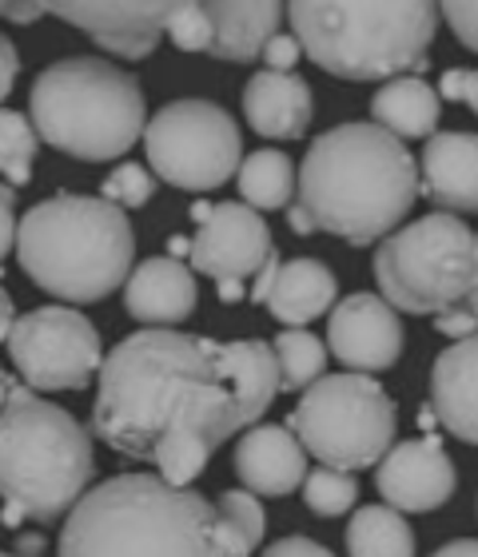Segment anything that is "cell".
I'll use <instances>...</instances> for the list:
<instances>
[{
    "label": "cell",
    "mask_w": 478,
    "mask_h": 557,
    "mask_svg": "<svg viewBox=\"0 0 478 557\" xmlns=\"http://www.w3.org/2000/svg\"><path fill=\"white\" fill-rule=\"evenodd\" d=\"M93 434L108 450L152 462L168 486H192L223 442L252 430L280 395L263 338H220L144 326L100 362Z\"/></svg>",
    "instance_id": "obj_1"
},
{
    "label": "cell",
    "mask_w": 478,
    "mask_h": 557,
    "mask_svg": "<svg viewBox=\"0 0 478 557\" xmlns=\"http://www.w3.org/2000/svg\"><path fill=\"white\" fill-rule=\"evenodd\" d=\"M295 191L311 232L371 247L410 215L419 199V163L379 124L347 120L311 139Z\"/></svg>",
    "instance_id": "obj_2"
},
{
    "label": "cell",
    "mask_w": 478,
    "mask_h": 557,
    "mask_svg": "<svg viewBox=\"0 0 478 557\" xmlns=\"http://www.w3.org/2000/svg\"><path fill=\"white\" fill-rule=\"evenodd\" d=\"M57 557H228L216 502L160 474H117L64 518Z\"/></svg>",
    "instance_id": "obj_3"
},
{
    "label": "cell",
    "mask_w": 478,
    "mask_h": 557,
    "mask_svg": "<svg viewBox=\"0 0 478 557\" xmlns=\"http://www.w3.org/2000/svg\"><path fill=\"white\" fill-rule=\"evenodd\" d=\"M136 235L100 196H48L16 223V259L36 287L64 302H100L128 283Z\"/></svg>",
    "instance_id": "obj_4"
},
{
    "label": "cell",
    "mask_w": 478,
    "mask_h": 557,
    "mask_svg": "<svg viewBox=\"0 0 478 557\" xmlns=\"http://www.w3.org/2000/svg\"><path fill=\"white\" fill-rule=\"evenodd\" d=\"M283 12L316 69L363 84L422 72L439 33V9L427 0H295Z\"/></svg>",
    "instance_id": "obj_5"
},
{
    "label": "cell",
    "mask_w": 478,
    "mask_h": 557,
    "mask_svg": "<svg viewBox=\"0 0 478 557\" xmlns=\"http://www.w3.org/2000/svg\"><path fill=\"white\" fill-rule=\"evenodd\" d=\"M28 120L48 148L72 160H120L144 136L148 100L140 81L105 57H64L33 81Z\"/></svg>",
    "instance_id": "obj_6"
},
{
    "label": "cell",
    "mask_w": 478,
    "mask_h": 557,
    "mask_svg": "<svg viewBox=\"0 0 478 557\" xmlns=\"http://www.w3.org/2000/svg\"><path fill=\"white\" fill-rule=\"evenodd\" d=\"M93 434L64 407L12 386L0 410V498L16 518L57 522L88 494Z\"/></svg>",
    "instance_id": "obj_7"
},
{
    "label": "cell",
    "mask_w": 478,
    "mask_h": 557,
    "mask_svg": "<svg viewBox=\"0 0 478 557\" xmlns=\"http://www.w3.org/2000/svg\"><path fill=\"white\" fill-rule=\"evenodd\" d=\"M478 235L463 215L431 211L375 247V278L383 302L407 314H443L463 307L475 287Z\"/></svg>",
    "instance_id": "obj_8"
},
{
    "label": "cell",
    "mask_w": 478,
    "mask_h": 557,
    "mask_svg": "<svg viewBox=\"0 0 478 557\" xmlns=\"http://www.w3.org/2000/svg\"><path fill=\"white\" fill-rule=\"evenodd\" d=\"M287 430L327 470H367L395 438V403L371 374H323L295 403Z\"/></svg>",
    "instance_id": "obj_9"
},
{
    "label": "cell",
    "mask_w": 478,
    "mask_h": 557,
    "mask_svg": "<svg viewBox=\"0 0 478 557\" xmlns=\"http://www.w3.org/2000/svg\"><path fill=\"white\" fill-rule=\"evenodd\" d=\"M144 151L156 180L180 191H216L244 163V132L211 100H172L144 124Z\"/></svg>",
    "instance_id": "obj_10"
},
{
    "label": "cell",
    "mask_w": 478,
    "mask_h": 557,
    "mask_svg": "<svg viewBox=\"0 0 478 557\" xmlns=\"http://www.w3.org/2000/svg\"><path fill=\"white\" fill-rule=\"evenodd\" d=\"M9 355L28 391H84L100 374L105 347L84 311L48 302L24 311L9 331Z\"/></svg>",
    "instance_id": "obj_11"
},
{
    "label": "cell",
    "mask_w": 478,
    "mask_h": 557,
    "mask_svg": "<svg viewBox=\"0 0 478 557\" xmlns=\"http://www.w3.org/2000/svg\"><path fill=\"white\" fill-rule=\"evenodd\" d=\"M192 220L199 223V232L196 239H187V259H192V268L216 278V283L256 278L271 251H280L271 239L268 220L240 199L196 203Z\"/></svg>",
    "instance_id": "obj_12"
},
{
    "label": "cell",
    "mask_w": 478,
    "mask_h": 557,
    "mask_svg": "<svg viewBox=\"0 0 478 557\" xmlns=\"http://www.w3.org/2000/svg\"><path fill=\"white\" fill-rule=\"evenodd\" d=\"M407 331L399 323V311L383 295L355 290L327 319V355H335L351 374L387 371L403 359Z\"/></svg>",
    "instance_id": "obj_13"
},
{
    "label": "cell",
    "mask_w": 478,
    "mask_h": 557,
    "mask_svg": "<svg viewBox=\"0 0 478 557\" xmlns=\"http://www.w3.org/2000/svg\"><path fill=\"white\" fill-rule=\"evenodd\" d=\"M375 486L383 494V506L395 513H431L443 510L458 486L455 462L434 434H419L391 446L375 470Z\"/></svg>",
    "instance_id": "obj_14"
},
{
    "label": "cell",
    "mask_w": 478,
    "mask_h": 557,
    "mask_svg": "<svg viewBox=\"0 0 478 557\" xmlns=\"http://www.w3.org/2000/svg\"><path fill=\"white\" fill-rule=\"evenodd\" d=\"M52 16L93 36L96 45L124 60L152 57L163 40L168 12L172 4L163 0H81V4H45Z\"/></svg>",
    "instance_id": "obj_15"
},
{
    "label": "cell",
    "mask_w": 478,
    "mask_h": 557,
    "mask_svg": "<svg viewBox=\"0 0 478 557\" xmlns=\"http://www.w3.org/2000/svg\"><path fill=\"white\" fill-rule=\"evenodd\" d=\"M235 474L256 498H287L304 486L307 454L287 426H252L235 446Z\"/></svg>",
    "instance_id": "obj_16"
},
{
    "label": "cell",
    "mask_w": 478,
    "mask_h": 557,
    "mask_svg": "<svg viewBox=\"0 0 478 557\" xmlns=\"http://www.w3.org/2000/svg\"><path fill=\"white\" fill-rule=\"evenodd\" d=\"M419 196L443 211H478V136L475 132H434L422 148Z\"/></svg>",
    "instance_id": "obj_17"
},
{
    "label": "cell",
    "mask_w": 478,
    "mask_h": 557,
    "mask_svg": "<svg viewBox=\"0 0 478 557\" xmlns=\"http://www.w3.org/2000/svg\"><path fill=\"white\" fill-rule=\"evenodd\" d=\"M199 302V287L192 271L180 259H144L124 283V307L136 323L156 326V331H175V326L192 319Z\"/></svg>",
    "instance_id": "obj_18"
},
{
    "label": "cell",
    "mask_w": 478,
    "mask_h": 557,
    "mask_svg": "<svg viewBox=\"0 0 478 557\" xmlns=\"http://www.w3.org/2000/svg\"><path fill=\"white\" fill-rule=\"evenodd\" d=\"M431 407L446 434L478 446V335L451 343L431 367Z\"/></svg>",
    "instance_id": "obj_19"
},
{
    "label": "cell",
    "mask_w": 478,
    "mask_h": 557,
    "mask_svg": "<svg viewBox=\"0 0 478 557\" xmlns=\"http://www.w3.org/2000/svg\"><path fill=\"white\" fill-rule=\"evenodd\" d=\"M244 120L263 139H299L311 128V84L295 72H256L244 84Z\"/></svg>",
    "instance_id": "obj_20"
},
{
    "label": "cell",
    "mask_w": 478,
    "mask_h": 557,
    "mask_svg": "<svg viewBox=\"0 0 478 557\" xmlns=\"http://www.w3.org/2000/svg\"><path fill=\"white\" fill-rule=\"evenodd\" d=\"M211 21V52L216 60H232V64H252L263 57V48L283 21V4L275 0H216L208 4Z\"/></svg>",
    "instance_id": "obj_21"
},
{
    "label": "cell",
    "mask_w": 478,
    "mask_h": 557,
    "mask_svg": "<svg viewBox=\"0 0 478 557\" xmlns=\"http://www.w3.org/2000/svg\"><path fill=\"white\" fill-rule=\"evenodd\" d=\"M339 278L331 275L327 263L319 259H292L280 263V275L271 283V295L263 299L280 323H287V331H304L311 319H319L323 311L335 307Z\"/></svg>",
    "instance_id": "obj_22"
},
{
    "label": "cell",
    "mask_w": 478,
    "mask_h": 557,
    "mask_svg": "<svg viewBox=\"0 0 478 557\" xmlns=\"http://www.w3.org/2000/svg\"><path fill=\"white\" fill-rule=\"evenodd\" d=\"M439 108L443 100L431 84L419 76H399L371 96V124L395 139H431L439 128Z\"/></svg>",
    "instance_id": "obj_23"
},
{
    "label": "cell",
    "mask_w": 478,
    "mask_h": 557,
    "mask_svg": "<svg viewBox=\"0 0 478 557\" xmlns=\"http://www.w3.org/2000/svg\"><path fill=\"white\" fill-rule=\"evenodd\" d=\"M347 557H415V530L383 502L359 506L347 525Z\"/></svg>",
    "instance_id": "obj_24"
},
{
    "label": "cell",
    "mask_w": 478,
    "mask_h": 557,
    "mask_svg": "<svg viewBox=\"0 0 478 557\" xmlns=\"http://www.w3.org/2000/svg\"><path fill=\"white\" fill-rule=\"evenodd\" d=\"M240 196L252 211H280L292 208L295 196V163L287 151L259 148L247 151L240 163Z\"/></svg>",
    "instance_id": "obj_25"
},
{
    "label": "cell",
    "mask_w": 478,
    "mask_h": 557,
    "mask_svg": "<svg viewBox=\"0 0 478 557\" xmlns=\"http://www.w3.org/2000/svg\"><path fill=\"white\" fill-rule=\"evenodd\" d=\"M271 355L280 367V391H307L327 371V343L311 331H283L271 338Z\"/></svg>",
    "instance_id": "obj_26"
},
{
    "label": "cell",
    "mask_w": 478,
    "mask_h": 557,
    "mask_svg": "<svg viewBox=\"0 0 478 557\" xmlns=\"http://www.w3.org/2000/svg\"><path fill=\"white\" fill-rule=\"evenodd\" d=\"M36 148H40V136H36L33 120L24 112L0 108V175L9 180L12 191L33 180Z\"/></svg>",
    "instance_id": "obj_27"
},
{
    "label": "cell",
    "mask_w": 478,
    "mask_h": 557,
    "mask_svg": "<svg viewBox=\"0 0 478 557\" xmlns=\"http://www.w3.org/2000/svg\"><path fill=\"white\" fill-rule=\"evenodd\" d=\"M304 502L319 518H339L359 502V482H355V474L319 466V470H307L304 478Z\"/></svg>",
    "instance_id": "obj_28"
},
{
    "label": "cell",
    "mask_w": 478,
    "mask_h": 557,
    "mask_svg": "<svg viewBox=\"0 0 478 557\" xmlns=\"http://www.w3.org/2000/svg\"><path fill=\"white\" fill-rule=\"evenodd\" d=\"M156 196V175L144 168V163H117L108 180L100 184V199L112 203V208H144L148 199Z\"/></svg>",
    "instance_id": "obj_29"
},
{
    "label": "cell",
    "mask_w": 478,
    "mask_h": 557,
    "mask_svg": "<svg viewBox=\"0 0 478 557\" xmlns=\"http://www.w3.org/2000/svg\"><path fill=\"white\" fill-rule=\"evenodd\" d=\"M163 36H168V40H172V45L180 48V52H211L208 4H199V0H184V4H172Z\"/></svg>",
    "instance_id": "obj_30"
},
{
    "label": "cell",
    "mask_w": 478,
    "mask_h": 557,
    "mask_svg": "<svg viewBox=\"0 0 478 557\" xmlns=\"http://www.w3.org/2000/svg\"><path fill=\"white\" fill-rule=\"evenodd\" d=\"M216 510L228 525H232L235 534H244L252 546L263 542V525H268V513H263V502L256 494H247V490H223L220 498H216Z\"/></svg>",
    "instance_id": "obj_31"
},
{
    "label": "cell",
    "mask_w": 478,
    "mask_h": 557,
    "mask_svg": "<svg viewBox=\"0 0 478 557\" xmlns=\"http://www.w3.org/2000/svg\"><path fill=\"white\" fill-rule=\"evenodd\" d=\"M439 16L451 24V33H455L458 45L478 52V4H470V0H451V4L439 9Z\"/></svg>",
    "instance_id": "obj_32"
},
{
    "label": "cell",
    "mask_w": 478,
    "mask_h": 557,
    "mask_svg": "<svg viewBox=\"0 0 478 557\" xmlns=\"http://www.w3.org/2000/svg\"><path fill=\"white\" fill-rule=\"evenodd\" d=\"M439 100L470 104L478 116V69H446L443 81H439Z\"/></svg>",
    "instance_id": "obj_33"
},
{
    "label": "cell",
    "mask_w": 478,
    "mask_h": 557,
    "mask_svg": "<svg viewBox=\"0 0 478 557\" xmlns=\"http://www.w3.org/2000/svg\"><path fill=\"white\" fill-rule=\"evenodd\" d=\"M299 57H304V48H299V40H295L292 33H275L268 40V48H263V64H268V72H292L295 64H299Z\"/></svg>",
    "instance_id": "obj_34"
},
{
    "label": "cell",
    "mask_w": 478,
    "mask_h": 557,
    "mask_svg": "<svg viewBox=\"0 0 478 557\" xmlns=\"http://www.w3.org/2000/svg\"><path fill=\"white\" fill-rule=\"evenodd\" d=\"M259 557H335L327 546H319L316 537L307 534H287V537H275L268 549Z\"/></svg>",
    "instance_id": "obj_35"
},
{
    "label": "cell",
    "mask_w": 478,
    "mask_h": 557,
    "mask_svg": "<svg viewBox=\"0 0 478 557\" xmlns=\"http://www.w3.org/2000/svg\"><path fill=\"white\" fill-rule=\"evenodd\" d=\"M434 331L443 338H451V343H463V338L478 335V319L470 311H463V307H455V311L434 314Z\"/></svg>",
    "instance_id": "obj_36"
},
{
    "label": "cell",
    "mask_w": 478,
    "mask_h": 557,
    "mask_svg": "<svg viewBox=\"0 0 478 557\" xmlns=\"http://www.w3.org/2000/svg\"><path fill=\"white\" fill-rule=\"evenodd\" d=\"M16 247V191L0 184V259Z\"/></svg>",
    "instance_id": "obj_37"
},
{
    "label": "cell",
    "mask_w": 478,
    "mask_h": 557,
    "mask_svg": "<svg viewBox=\"0 0 478 557\" xmlns=\"http://www.w3.org/2000/svg\"><path fill=\"white\" fill-rule=\"evenodd\" d=\"M16 76H21V52H16V45H12L9 36L0 33V104L16 88Z\"/></svg>",
    "instance_id": "obj_38"
},
{
    "label": "cell",
    "mask_w": 478,
    "mask_h": 557,
    "mask_svg": "<svg viewBox=\"0 0 478 557\" xmlns=\"http://www.w3.org/2000/svg\"><path fill=\"white\" fill-rule=\"evenodd\" d=\"M275 275H280V251H271L268 256V263L259 268V275H256V287H252V299L256 302H263L271 295V283H275Z\"/></svg>",
    "instance_id": "obj_39"
},
{
    "label": "cell",
    "mask_w": 478,
    "mask_h": 557,
    "mask_svg": "<svg viewBox=\"0 0 478 557\" xmlns=\"http://www.w3.org/2000/svg\"><path fill=\"white\" fill-rule=\"evenodd\" d=\"M48 16L45 4H0V21H21V24H33Z\"/></svg>",
    "instance_id": "obj_40"
},
{
    "label": "cell",
    "mask_w": 478,
    "mask_h": 557,
    "mask_svg": "<svg viewBox=\"0 0 478 557\" xmlns=\"http://www.w3.org/2000/svg\"><path fill=\"white\" fill-rule=\"evenodd\" d=\"M431 557H478V542L475 537H455V542H446L443 549H434Z\"/></svg>",
    "instance_id": "obj_41"
},
{
    "label": "cell",
    "mask_w": 478,
    "mask_h": 557,
    "mask_svg": "<svg viewBox=\"0 0 478 557\" xmlns=\"http://www.w3.org/2000/svg\"><path fill=\"white\" fill-rule=\"evenodd\" d=\"M12 323H16V311H12L9 290L0 287V343H9V331H12Z\"/></svg>",
    "instance_id": "obj_42"
},
{
    "label": "cell",
    "mask_w": 478,
    "mask_h": 557,
    "mask_svg": "<svg viewBox=\"0 0 478 557\" xmlns=\"http://www.w3.org/2000/svg\"><path fill=\"white\" fill-rule=\"evenodd\" d=\"M220 287V299L223 302H240L244 299V283H216Z\"/></svg>",
    "instance_id": "obj_43"
},
{
    "label": "cell",
    "mask_w": 478,
    "mask_h": 557,
    "mask_svg": "<svg viewBox=\"0 0 478 557\" xmlns=\"http://www.w3.org/2000/svg\"><path fill=\"white\" fill-rule=\"evenodd\" d=\"M475 251H478V239H475ZM463 311H470L478 319V263H475V287H470L467 302H463Z\"/></svg>",
    "instance_id": "obj_44"
},
{
    "label": "cell",
    "mask_w": 478,
    "mask_h": 557,
    "mask_svg": "<svg viewBox=\"0 0 478 557\" xmlns=\"http://www.w3.org/2000/svg\"><path fill=\"white\" fill-rule=\"evenodd\" d=\"M180 256H187V239L184 235H172L168 239V259H180Z\"/></svg>",
    "instance_id": "obj_45"
},
{
    "label": "cell",
    "mask_w": 478,
    "mask_h": 557,
    "mask_svg": "<svg viewBox=\"0 0 478 557\" xmlns=\"http://www.w3.org/2000/svg\"><path fill=\"white\" fill-rule=\"evenodd\" d=\"M12 386H16V383H12V374H4V371H0V410H4V403H9Z\"/></svg>",
    "instance_id": "obj_46"
},
{
    "label": "cell",
    "mask_w": 478,
    "mask_h": 557,
    "mask_svg": "<svg viewBox=\"0 0 478 557\" xmlns=\"http://www.w3.org/2000/svg\"><path fill=\"white\" fill-rule=\"evenodd\" d=\"M0 557H16V554H4V549H0Z\"/></svg>",
    "instance_id": "obj_47"
}]
</instances>
